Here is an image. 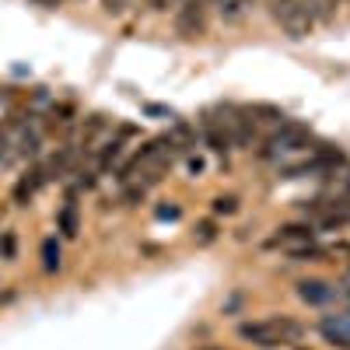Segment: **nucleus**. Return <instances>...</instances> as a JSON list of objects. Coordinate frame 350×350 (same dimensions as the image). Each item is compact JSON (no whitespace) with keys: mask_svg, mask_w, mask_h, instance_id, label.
Wrapping results in <instances>:
<instances>
[{"mask_svg":"<svg viewBox=\"0 0 350 350\" xmlns=\"http://www.w3.org/2000/svg\"><path fill=\"white\" fill-rule=\"evenodd\" d=\"M239 336L256 347H287L305 336V326L291 315H267V319H256V323H242Z\"/></svg>","mask_w":350,"mask_h":350,"instance_id":"1","label":"nucleus"},{"mask_svg":"<svg viewBox=\"0 0 350 350\" xmlns=\"http://www.w3.org/2000/svg\"><path fill=\"white\" fill-rule=\"evenodd\" d=\"M312 140V130L305 123H295V120H284L277 126V133L267 137V148H262V158H287V154H298L301 148H308Z\"/></svg>","mask_w":350,"mask_h":350,"instance_id":"2","label":"nucleus"},{"mask_svg":"<svg viewBox=\"0 0 350 350\" xmlns=\"http://www.w3.org/2000/svg\"><path fill=\"white\" fill-rule=\"evenodd\" d=\"M270 14L291 39H305L312 32V25H315V11H312L308 0H291V4H284V8H277Z\"/></svg>","mask_w":350,"mask_h":350,"instance_id":"3","label":"nucleus"},{"mask_svg":"<svg viewBox=\"0 0 350 350\" xmlns=\"http://www.w3.org/2000/svg\"><path fill=\"white\" fill-rule=\"evenodd\" d=\"M175 36L183 39L207 36V0H183L175 8Z\"/></svg>","mask_w":350,"mask_h":350,"instance_id":"4","label":"nucleus"},{"mask_svg":"<svg viewBox=\"0 0 350 350\" xmlns=\"http://www.w3.org/2000/svg\"><path fill=\"white\" fill-rule=\"evenodd\" d=\"M319 329H323V336L336 347H350V319L347 315H326L323 323H319Z\"/></svg>","mask_w":350,"mask_h":350,"instance_id":"5","label":"nucleus"},{"mask_svg":"<svg viewBox=\"0 0 350 350\" xmlns=\"http://www.w3.org/2000/svg\"><path fill=\"white\" fill-rule=\"evenodd\" d=\"M333 295H336V287L326 280H301L298 284V298L308 305H326V301H333Z\"/></svg>","mask_w":350,"mask_h":350,"instance_id":"6","label":"nucleus"},{"mask_svg":"<svg viewBox=\"0 0 350 350\" xmlns=\"http://www.w3.org/2000/svg\"><path fill=\"white\" fill-rule=\"evenodd\" d=\"M211 4H217L221 21L239 25V21H245V18L252 14V4H256V0H211Z\"/></svg>","mask_w":350,"mask_h":350,"instance_id":"7","label":"nucleus"},{"mask_svg":"<svg viewBox=\"0 0 350 350\" xmlns=\"http://www.w3.org/2000/svg\"><path fill=\"white\" fill-rule=\"evenodd\" d=\"M42 179H46V175H42V168H36V172H28L25 179L14 186V203H18V207H28V200L36 196V189L42 186Z\"/></svg>","mask_w":350,"mask_h":350,"instance_id":"8","label":"nucleus"},{"mask_svg":"<svg viewBox=\"0 0 350 350\" xmlns=\"http://www.w3.org/2000/svg\"><path fill=\"white\" fill-rule=\"evenodd\" d=\"M277 242H284V245H291V249L312 245V228H305V224H287V228L277 231Z\"/></svg>","mask_w":350,"mask_h":350,"instance_id":"9","label":"nucleus"},{"mask_svg":"<svg viewBox=\"0 0 350 350\" xmlns=\"http://www.w3.org/2000/svg\"><path fill=\"white\" fill-rule=\"evenodd\" d=\"M203 137H207L211 151H217V154H224V151L231 148V140H228L224 126H221V123H214V120H207V123H203Z\"/></svg>","mask_w":350,"mask_h":350,"instance_id":"10","label":"nucleus"},{"mask_svg":"<svg viewBox=\"0 0 350 350\" xmlns=\"http://www.w3.org/2000/svg\"><path fill=\"white\" fill-rule=\"evenodd\" d=\"M60 231L67 239H74L77 231H81V217H77V203L70 200V203H64V211H60Z\"/></svg>","mask_w":350,"mask_h":350,"instance_id":"11","label":"nucleus"},{"mask_svg":"<svg viewBox=\"0 0 350 350\" xmlns=\"http://www.w3.org/2000/svg\"><path fill=\"white\" fill-rule=\"evenodd\" d=\"M42 270L46 273L60 270V245H56V239H46L42 242Z\"/></svg>","mask_w":350,"mask_h":350,"instance_id":"12","label":"nucleus"},{"mask_svg":"<svg viewBox=\"0 0 350 350\" xmlns=\"http://www.w3.org/2000/svg\"><path fill=\"white\" fill-rule=\"evenodd\" d=\"M214 239H217V224H214V221H200V224H196V231H193V242L211 245Z\"/></svg>","mask_w":350,"mask_h":350,"instance_id":"13","label":"nucleus"},{"mask_svg":"<svg viewBox=\"0 0 350 350\" xmlns=\"http://www.w3.org/2000/svg\"><path fill=\"white\" fill-rule=\"evenodd\" d=\"M120 154H123V144H120V140H112V144H105V151H102L98 165H102V168H109V165H112L116 158H120Z\"/></svg>","mask_w":350,"mask_h":350,"instance_id":"14","label":"nucleus"},{"mask_svg":"<svg viewBox=\"0 0 350 350\" xmlns=\"http://www.w3.org/2000/svg\"><path fill=\"white\" fill-rule=\"evenodd\" d=\"M239 211V200L235 196H217L214 200V214H235Z\"/></svg>","mask_w":350,"mask_h":350,"instance_id":"15","label":"nucleus"},{"mask_svg":"<svg viewBox=\"0 0 350 350\" xmlns=\"http://www.w3.org/2000/svg\"><path fill=\"white\" fill-rule=\"evenodd\" d=\"M0 256L14 259V231H4V239H0Z\"/></svg>","mask_w":350,"mask_h":350,"instance_id":"16","label":"nucleus"},{"mask_svg":"<svg viewBox=\"0 0 350 350\" xmlns=\"http://www.w3.org/2000/svg\"><path fill=\"white\" fill-rule=\"evenodd\" d=\"M102 8H105L109 14H123V11L130 8V0H102Z\"/></svg>","mask_w":350,"mask_h":350,"instance_id":"17","label":"nucleus"},{"mask_svg":"<svg viewBox=\"0 0 350 350\" xmlns=\"http://www.w3.org/2000/svg\"><path fill=\"white\" fill-rule=\"evenodd\" d=\"M148 4H151L154 11H168V8H179L183 0H148Z\"/></svg>","mask_w":350,"mask_h":350,"instance_id":"18","label":"nucleus"},{"mask_svg":"<svg viewBox=\"0 0 350 350\" xmlns=\"http://www.w3.org/2000/svg\"><path fill=\"white\" fill-rule=\"evenodd\" d=\"M270 4V11H277V8H284V4H291V0H267Z\"/></svg>","mask_w":350,"mask_h":350,"instance_id":"19","label":"nucleus"},{"mask_svg":"<svg viewBox=\"0 0 350 350\" xmlns=\"http://www.w3.org/2000/svg\"><path fill=\"white\" fill-rule=\"evenodd\" d=\"M36 4H39V8H56L60 0H36Z\"/></svg>","mask_w":350,"mask_h":350,"instance_id":"20","label":"nucleus"},{"mask_svg":"<svg viewBox=\"0 0 350 350\" xmlns=\"http://www.w3.org/2000/svg\"><path fill=\"white\" fill-rule=\"evenodd\" d=\"M343 287H347V291H350V273H347V277H343Z\"/></svg>","mask_w":350,"mask_h":350,"instance_id":"21","label":"nucleus"},{"mask_svg":"<svg viewBox=\"0 0 350 350\" xmlns=\"http://www.w3.org/2000/svg\"><path fill=\"white\" fill-rule=\"evenodd\" d=\"M200 350H224V347H200Z\"/></svg>","mask_w":350,"mask_h":350,"instance_id":"22","label":"nucleus"},{"mask_svg":"<svg viewBox=\"0 0 350 350\" xmlns=\"http://www.w3.org/2000/svg\"><path fill=\"white\" fill-rule=\"evenodd\" d=\"M329 4H336V0H329Z\"/></svg>","mask_w":350,"mask_h":350,"instance_id":"23","label":"nucleus"}]
</instances>
